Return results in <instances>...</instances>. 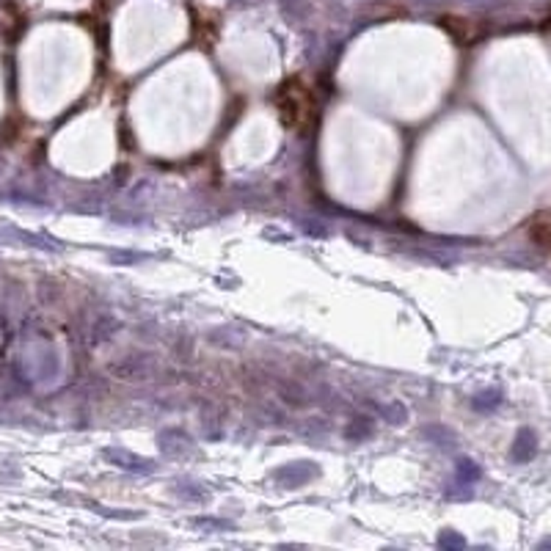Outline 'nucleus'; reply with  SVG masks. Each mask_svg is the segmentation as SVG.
<instances>
[{
    "mask_svg": "<svg viewBox=\"0 0 551 551\" xmlns=\"http://www.w3.org/2000/svg\"><path fill=\"white\" fill-rule=\"evenodd\" d=\"M278 114L284 118L287 127H304L309 116H312V100L306 94V86L301 80H287L281 88H278Z\"/></svg>",
    "mask_w": 551,
    "mask_h": 551,
    "instance_id": "nucleus-1",
    "label": "nucleus"
},
{
    "mask_svg": "<svg viewBox=\"0 0 551 551\" xmlns=\"http://www.w3.org/2000/svg\"><path fill=\"white\" fill-rule=\"evenodd\" d=\"M535 452H538V435L532 430H521L518 438H515V444H512V461L526 463L529 458H535Z\"/></svg>",
    "mask_w": 551,
    "mask_h": 551,
    "instance_id": "nucleus-2",
    "label": "nucleus"
},
{
    "mask_svg": "<svg viewBox=\"0 0 551 551\" xmlns=\"http://www.w3.org/2000/svg\"><path fill=\"white\" fill-rule=\"evenodd\" d=\"M499 402H502V394L499 392H485L474 400V405H477L479 411H491V408H496Z\"/></svg>",
    "mask_w": 551,
    "mask_h": 551,
    "instance_id": "nucleus-3",
    "label": "nucleus"
},
{
    "mask_svg": "<svg viewBox=\"0 0 551 551\" xmlns=\"http://www.w3.org/2000/svg\"><path fill=\"white\" fill-rule=\"evenodd\" d=\"M458 472H461V477H463L466 482H474V479L479 477V469L474 466L472 461H461V466H458Z\"/></svg>",
    "mask_w": 551,
    "mask_h": 551,
    "instance_id": "nucleus-4",
    "label": "nucleus"
}]
</instances>
